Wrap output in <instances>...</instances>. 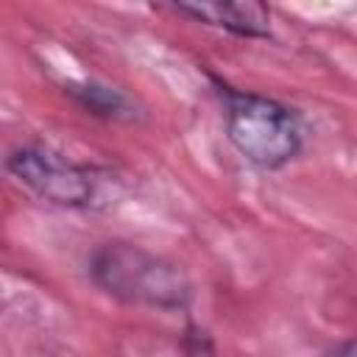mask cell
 I'll return each instance as SVG.
<instances>
[{"label":"cell","mask_w":357,"mask_h":357,"mask_svg":"<svg viewBox=\"0 0 357 357\" xmlns=\"http://www.w3.org/2000/svg\"><path fill=\"white\" fill-rule=\"evenodd\" d=\"M159 3L195 22L220 28L243 39H262L271 33L268 0H159Z\"/></svg>","instance_id":"277c9868"},{"label":"cell","mask_w":357,"mask_h":357,"mask_svg":"<svg viewBox=\"0 0 357 357\" xmlns=\"http://www.w3.org/2000/svg\"><path fill=\"white\" fill-rule=\"evenodd\" d=\"M332 351H337V354H357V340H354V343H343V346H335Z\"/></svg>","instance_id":"8992f818"},{"label":"cell","mask_w":357,"mask_h":357,"mask_svg":"<svg viewBox=\"0 0 357 357\" xmlns=\"http://www.w3.org/2000/svg\"><path fill=\"white\" fill-rule=\"evenodd\" d=\"M64 92L89 114L103 117V120H114V123H134L142 112L139 106L117 86H106L98 81H70L64 84Z\"/></svg>","instance_id":"5b68a950"},{"label":"cell","mask_w":357,"mask_h":357,"mask_svg":"<svg viewBox=\"0 0 357 357\" xmlns=\"http://www.w3.org/2000/svg\"><path fill=\"white\" fill-rule=\"evenodd\" d=\"M6 170L36 198L67 209L95 206L100 192V178L95 176V170L75 165L45 145L14 148L6 156Z\"/></svg>","instance_id":"3957f363"},{"label":"cell","mask_w":357,"mask_h":357,"mask_svg":"<svg viewBox=\"0 0 357 357\" xmlns=\"http://www.w3.org/2000/svg\"><path fill=\"white\" fill-rule=\"evenodd\" d=\"M226 137L234 151L259 170L290 165L304 145L298 114L265 95L226 89L223 92Z\"/></svg>","instance_id":"7a4b0ae2"},{"label":"cell","mask_w":357,"mask_h":357,"mask_svg":"<svg viewBox=\"0 0 357 357\" xmlns=\"http://www.w3.org/2000/svg\"><path fill=\"white\" fill-rule=\"evenodd\" d=\"M86 271L103 293L123 304L184 310L192 296V284L176 262L131 243H100L89 254Z\"/></svg>","instance_id":"6da1fadb"}]
</instances>
